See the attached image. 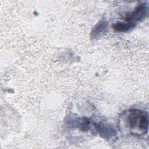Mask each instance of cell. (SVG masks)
<instances>
[{
    "mask_svg": "<svg viewBox=\"0 0 149 149\" xmlns=\"http://www.w3.org/2000/svg\"><path fill=\"white\" fill-rule=\"evenodd\" d=\"M147 13V8L144 4L138 6L130 14L128 15L125 20L126 23L131 24L134 27L136 26V23L145 17Z\"/></svg>",
    "mask_w": 149,
    "mask_h": 149,
    "instance_id": "cell-2",
    "label": "cell"
},
{
    "mask_svg": "<svg viewBox=\"0 0 149 149\" xmlns=\"http://www.w3.org/2000/svg\"><path fill=\"white\" fill-rule=\"evenodd\" d=\"M127 125L132 131L139 132V134H146L148 130L147 113L138 109L129 110L127 115Z\"/></svg>",
    "mask_w": 149,
    "mask_h": 149,
    "instance_id": "cell-1",
    "label": "cell"
}]
</instances>
